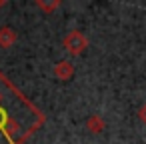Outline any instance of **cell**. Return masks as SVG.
Returning a JSON list of instances; mask_svg holds the SVG:
<instances>
[{"label":"cell","mask_w":146,"mask_h":144,"mask_svg":"<svg viewBox=\"0 0 146 144\" xmlns=\"http://www.w3.org/2000/svg\"><path fill=\"white\" fill-rule=\"evenodd\" d=\"M14 40H16V32H14L12 28L4 26L2 30H0V46H2V48L12 46V44H14Z\"/></svg>","instance_id":"2"},{"label":"cell","mask_w":146,"mask_h":144,"mask_svg":"<svg viewBox=\"0 0 146 144\" xmlns=\"http://www.w3.org/2000/svg\"><path fill=\"white\" fill-rule=\"evenodd\" d=\"M12 126L16 128V124L8 118V114H6V110H2V108H0V132H12Z\"/></svg>","instance_id":"4"},{"label":"cell","mask_w":146,"mask_h":144,"mask_svg":"<svg viewBox=\"0 0 146 144\" xmlns=\"http://www.w3.org/2000/svg\"><path fill=\"white\" fill-rule=\"evenodd\" d=\"M54 76H56L58 80H68V78L72 76V66H70V62H58L56 68H54Z\"/></svg>","instance_id":"3"},{"label":"cell","mask_w":146,"mask_h":144,"mask_svg":"<svg viewBox=\"0 0 146 144\" xmlns=\"http://www.w3.org/2000/svg\"><path fill=\"white\" fill-rule=\"evenodd\" d=\"M64 48H66L70 54H80V52L86 48V38H84L78 30H72V32L64 38Z\"/></svg>","instance_id":"1"},{"label":"cell","mask_w":146,"mask_h":144,"mask_svg":"<svg viewBox=\"0 0 146 144\" xmlns=\"http://www.w3.org/2000/svg\"><path fill=\"white\" fill-rule=\"evenodd\" d=\"M140 118H142V122L146 124V104H144V106L140 108Z\"/></svg>","instance_id":"6"},{"label":"cell","mask_w":146,"mask_h":144,"mask_svg":"<svg viewBox=\"0 0 146 144\" xmlns=\"http://www.w3.org/2000/svg\"><path fill=\"white\" fill-rule=\"evenodd\" d=\"M102 126H104V124H102V120H100L98 116H94V118L88 120V128H90V132H100Z\"/></svg>","instance_id":"5"}]
</instances>
